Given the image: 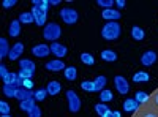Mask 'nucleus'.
<instances>
[{"mask_svg": "<svg viewBox=\"0 0 158 117\" xmlns=\"http://www.w3.org/2000/svg\"><path fill=\"white\" fill-rule=\"evenodd\" d=\"M120 32H122V29H120V24L118 22H106L101 29V36L108 41H114L120 36Z\"/></svg>", "mask_w": 158, "mask_h": 117, "instance_id": "f257e3e1", "label": "nucleus"}, {"mask_svg": "<svg viewBox=\"0 0 158 117\" xmlns=\"http://www.w3.org/2000/svg\"><path fill=\"white\" fill-rule=\"evenodd\" d=\"M60 36H62V29H60L59 24L49 22V24L44 25V29H43V38H44V40L56 43Z\"/></svg>", "mask_w": 158, "mask_h": 117, "instance_id": "f03ea898", "label": "nucleus"}, {"mask_svg": "<svg viewBox=\"0 0 158 117\" xmlns=\"http://www.w3.org/2000/svg\"><path fill=\"white\" fill-rule=\"evenodd\" d=\"M60 18H62V21H63L65 24L73 25V24L77 22L79 15H77V11H76V10L67 6V8H62V10H60Z\"/></svg>", "mask_w": 158, "mask_h": 117, "instance_id": "7ed1b4c3", "label": "nucleus"}, {"mask_svg": "<svg viewBox=\"0 0 158 117\" xmlns=\"http://www.w3.org/2000/svg\"><path fill=\"white\" fill-rule=\"evenodd\" d=\"M65 95H67L70 112H77L79 109H81V100H79V97H77V94L74 92V90H67Z\"/></svg>", "mask_w": 158, "mask_h": 117, "instance_id": "20e7f679", "label": "nucleus"}, {"mask_svg": "<svg viewBox=\"0 0 158 117\" xmlns=\"http://www.w3.org/2000/svg\"><path fill=\"white\" fill-rule=\"evenodd\" d=\"M114 84H115V89H117L118 94L127 95L130 92V84H128V81L125 79L123 76H115L114 77Z\"/></svg>", "mask_w": 158, "mask_h": 117, "instance_id": "39448f33", "label": "nucleus"}, {"mask_svg": "<svg viewBox=\"0 0 158 117\" xmlns=\"http://www.w3.org/2000/svg\"><path fill=\"white\" fill-rule=\"evenodd\" d=\"M32 54L38 59H44L51 54V46H48V44H35L32 48Z\"/></svg>", "mask_w": 158, "mask_h": 117, "instance_id": "423d86ee", "label": "nucleus"}, {"mask_svg": "<svg viewBox=\"0 0 158 117\" xmlns=\"http://www.w3.org/2000/svg\"><path fill=\"white\" fill-rule=\"evenodd\" d=\"M101 16L106 19L108 22H117L118 19L122 18V13L118 10H114V8H109V10H103Z\"/></svg>", "mask_w": 158, "mask_h": 117, "instance_id": "0eeeda50", "label": "nucleus"}, {"mask_svg": "<svg viewBox=\"0 0 158 117\" xmlns=\"http://www.w3.org/2000/svg\"><path fill=\"white\" fill-rule=\"evenodd\" d=\"M32 15H33V19H35V24L36 25H46L48 13H44L43 10H40L38 6H33L32 8Z\"/></svg>", "mask_w": 158, "mask_h": 117, "instance_id": "6e6552de", "label": "nucleus"}, {"mask_svg": "<svg viewBox=\"0 0 158 117\" xmlns=\"http://www.w3.org/2000/svg\"><path fill=\"white\" fill-rule=\"evenodd\" d=\"M51 52L54 54L57 59H63L65 56L68 54V49H67V46H65V44H60V43L56 41V43L51 44Z\"/></svg>", "mask_w": 158, "mask_h": 117, "instance_id": "1a4fd4ad", "label": "nucleus"}, {"mask_svg": "<svg viewBox=\"0 0 158 117\" xmlns=\"http://www.w3.org/2000/svg\"><path fill=\"white\" fill-rule=\"evenodd\" d=\"M44 68L48 71H60V70H65V63L62 62V59H54V60H49L44 63Z\"/></svg>", "mask_w": 158, "mask_h": 117, "instance_id": "9d476101", "label": "nucleus"}, {"mask_svg": "<svg viewBox=\"0 0 158 117\" xmlns=\"http://www.w3.org/2000/svg\"><path fill=\"white\" fill-rule=\"evenodd\" d=\"M155 62H156V52L155 51H146V52L141 56V63L144 67H152Z\"/></svg>", "mask_w": 158, "mask_h": 117, "instance_id": "9b49d317", "label": "nucleus"}, {"mask_svg": "<svg viewBox=\"0 0 158 117\" xmlns=\"http://www.w3.org/2000/svg\"><path fill=\"white\" fill-rule=\"evenodd\" d=\"M30 98H35V92L33 90H29V89H24V87H19L18 92H16V100L21 103V101H25V100H30Z\"/></svg>", "mask_w": 158, "mask_h": 117, "instance_id": "f8f14e48", "label": "nucleus"}, {"mask_svg": "<svg viewBox=\"0 0 158 117\" xmlns=\"http://www.w3.org/2000/svg\"><path fill=\"white\" fill-rule=\"evenodd\" d=\"M24 52V44L22 43H15L11 46V51H10V60H18Z\"/></svg>", "mask_w": 158, "mask_h": 117, "instance_id": "ddd939ff", "label": "nucleus"}, {"mask_svg": "<svg viewBox=\"0 0 158 117\" xmlns=\"http://www.w3.org/2000/svg\"><path fill=\"white\" fill-rule=\"evenodd\" d=\"M139 109V103L135 98H128L123 101V111L125 112H135Z\"/></svg>", "mask_w": 158, "mask_h": 117, "instance_id": "4468645a", "label": "nucleus"}, {"mask_svg": "<svg viewBox=\"0 0 158 117\" xmlns=\"http://www.w3.org/2000/svg\"><path fill=\"white\" fill-rule=\"evenodd\" d=\"M8 33H10V36H11V38L19 36V33H21V22H19V19L11 21L10 27H8Z\"/></svg>", "mask_w": 158, "mask_h": 117, "instance_id": "2eb2a0df", "label": "nucleus"}, {"mask_svg": "<svg viewBox=\"0 0 158 117\" xmlns=\"http://www.w3.org/2000/svg\"><path fill=\"white\" fill-rule=\"evenodd\" d=\"M46 90H48V95L54 97V95L60 94V90H62V84H60L59 81H51V82L46 86Z\"/></svg>", "mask_w": 158, "mask_h": 117, "instance_id": "dca6fc26", "label": "nucleus"}, {"mask_svg": "<svg viewBox=\"0 0 158 117\" xmlns=\"http://www.w3.org/2000/svg\"><path fill=\"white\" fill-rule=\"evenodd\" d=\"M100 57H101V60H104V62H114V60H117V54H115V51H112V49H104V51H101Z\"/></svg>", "mask_w": 158, "mask_h": 117, "instance_id": "f3484780", "label": "nucleus"}, {"mask_svg": "<svg viewBox=\"0 0 158 117\" xmlns=\"http://www.w3.org/2000/svg\"><path fill=\"white\" fill-rule=\"evenodd\" d=\"M131 36H133V40H136V41H142L144 38H146V33H144V30L141 27L133 25V27H131Z\"/></svg>", "mask_w": 158, "mask_h": 117, "instance_id": "a211bd4d", "label": "nucleus"}, {"mask_svg": "<svg viewBox=\"0 0 158 117\" xmlns=\"http://www.w3.org/2000/svg\"><path fill=\"white\" fill-rule=\"evenodd\" d=\"M19 68H21V70H29V71H33V73H35L36 65H35L30 59H22V60H19Z\"/></svg>", "mask_w": 158, "mask_h": 117, "instance_id": "6ab92c4d", "label": "nucleus"}, {"mask_svg": "<svg viewBox=\"0 0 158 117\" xmlns=\"http://www.w3.org/2000/svg\"><path fill=\"white\" fill-rule=\"evenodd\" d=\"M0 49H2V51H0V57H2V59L10 56L11 48L8 46V40H6V38H0Z\"/></svg>", "mask_w": 158, "mask_h": 117, "instance_id": "aec40b11", "label": "nucleus"}, {"mask_svg": "<svg viewBox=\"0 0 158 117\" xmlns=\"http://www.w3.org/2000/svg\"><path fill=\"white\" fill-rule=\"evenodd\" d=\"M133 81L135 82H149L150 81V74L146 71H136L133 74Z\"/></svg>", "mask_w": 158, "mask_h": 117, "instance_id": "412c9836", "label": "nucleus"}, {"mask_svg": "<svg viewBox=\"0 0 158 117\" xmlns=\"http://www.w3.org/2000/svg\"><path fill=\"white\" fill-rule=\"evenodd\" d=\"M63 74H65V79L67 81H74L77 77V70L74 67H67L63 70Z\"/></svg>", "mask_w": 158, "mask_h": 117, "instance_id": "4be33fe9", "label": "nucleus"}, {"mask_svg": "<svg viewBox=\"0 0 158 117\" xmlns=\"http://www.w3.org/2000/svg\"><path fill=\"white\" fill-rule=\"evenodd\" d=\"M32 3H33V6H38L44 13H48L51 8V0H32Z\"/></svg>", "mask_w": 158, "mask_h": 117, "instance_id": "5701e85b", "label": "nucleus"}, {"mask_svg": "<svg viewBox=\"0 0 158 117\" xmlns=\"http://www.w3.org/2000/svg\"><path fill=\"white\" fill-rule=\"evenodd\" d=\"M35 106H36L35 105V98H30V100H25V101H21L19 103V108L22 111H25V112H30Z\"/></svg>", "mask_w": 158, "mask_h": 117, "instance_id": "b1692460", "label": "nucleus"}, {"mask_svg": "<svg viewBox=\"0 0 158 117\" xmlns=\"http://www.w3.org/2000/svg\"><path fill=\"white\" fill-rule=\"evenodd\" d=\"M16 92H18V87L11 86V84H3V95L5 97L16 98Z\"/></svg>", "mask_w": 158, "mask_h": 117, "instance_id": "393cba45", "label": "nucleus"}, {"mask_svg": "<svg viewBox=\"0 0 158 117\" xmlns=\"http://www.w3.org/2000/svg\"><path fill=\"white\" fill-rule=\"evenodd\" d=\"M114 100V94L111 92V89H104L103 92H100V101L106 105L108 101H112Z\"/></svg>", "mask_w": 158, "mask_h": 117, "instance_id": "a878e982", "label": "nucleus"}, {"mask_svg": "<svg viewBox=\"0 0 158 117\" xmlns=\"http://www.w3.org/2000/svg\"><path fill=\"white\" fill-rule=\"evenodd\" d=\"M108 79H106V76H97L95 79H94V84H95V89H97V92L100 90V92H103L104 90V86H106Z\"/></svg>", "mask_w": 158, "mask_h": 117, "instance_id": "bb28decb", "label": "nucleus"}, {"mask_svg": "<svg viewBox=\"0 0 158 117\" xmlns=\"http://www.w3.org/2000/svg\"><path fill=\"white\" fill-rule=\"evenodd\" d=\"M19 22H21V24H32V22H35V19H33V15H32V11H25V13H21V15H19Z\"/></svg>", "mask_w": 158, "mask_h": 117, "instance_id": "cd10ccee", "label": "nucleus"}, {"mask_svg": "<svg viewBox=\"0 0 158 117\" xmlns=\"http://www.w3.org/2000/svg\"><path fill=\"white\" fill-rule=\"evenodd\" d=\"M95 112L100 117H104L109 112V108H108V105H104V103H97V105H95Z\"/></svg>", "mask_w": 158, "mask_h": 117, "instance_id": "c85d7f7f", "label": "nucleus"}, {"mask_svg": "<svg viewBox=\"0 0 158 117\" xmlns=\"http://www.w3.org/2000/svg\"><path fill=\"white\" fill-rule=\"evenodd\" d=\"M81 89L84 90V92H89V94H94V92H97L94 81H82V82H81Z\"/></svg>", "mask_w": 158, "mask_h": 117, "instance_id": "c756f323", "label": "nucleus"}, {"mask_svg": "<svg viewBox=\"0 0 158 117\" xmlns=\"http://www.w3.org/2000/svg\"><path fill=\"white\" fill-rule=\"evenodd\" d=\"M81 60H82V63L89 65V67H92V65L95 63V59H94V56H92V54H89V52H82V54H81Z\"/></svg>", "mask_w": 158, "mask_h": 117, "instance_id": "7c9ffc66", "label": "nucleus"}, {"mask_svg": "<svg viewBox=\"0 0 158 117\" xmlns=\"http://www.w3.org/2000/svg\"><path fill=\"white\" fill-rule=\"evenodd\" d=\"M135 100L139 103V105H142V103L149 101V95L146 92H142V90H139V92H136V95H135Z\"/></svg>", "mask_w": 158, "mask_h": 117, "instance_id": "2f4dec72", "label": "nucleus"}, {"mask_svg": "<svg viewBox=\"0 0 158 117\" xmlns=\"http://www.w3.org/2000/svg\"><path fill=\"white\" fill-rule=\"evenodd\" d=\"M46 97H48V90H46V87H44V89H38V90H35V100H36V101H43Z\"/></svg>", "mask_w": 158, "mask_h": 117, "instance_id": "473e14b6", "label": "nucleus"}, {"mask_svg": "<svg viewBox=\"0 0 158 117\" xmlns=\"http://www.w3.org/2000/svg\"><path fill=\"white\" fill-rule=\"evenodd\" d=\"M97 3H98V6H101V8H104V10H109V8H112L114 6V0H97Z\"/></svg>", "mask_w": 158, "mask_h": 117, "instance_id": "72a5a7b5", "label": "nucleus"}, {"mask_svg": "<svg viewBox=\"0 0 158 117\" xmlns=\"http://www.w3.org/2000/svg\"><path fill=\"white\" fill-rule=\"evenodd\" d=\"M18 76L21 77V79H32V76H33V71H29V70H19Z\"/></svg>", "mask_w": 158, "mask_h": 117, "instance_id": "f704fd0d", "label": "nucleus"}, {"mask_svg": "<svg viewBox=\"0 0 158 117\" xmlns=\"http://www.w3.org/2000/svg\"><path fill=\"white\" fill-rule=\"evenodd\" d=\"M0 112L2 114H10L11 112V108L6 101H0Z\"/></svg>", "mask_w": 158, "mask_h": 117, "instance_id": "c9c22d12", "label": "nucleus"}, {"mask_svg": "<svg viewBox=\"0 0 158 117\" xmlns=\"http://www.w3.org/2000/svg\"><path fill=\"white\" fill-rule=\"evenodd\" d=\"M8 74H10V71L6 70V67L2 63V65H0V77H2V81H5V79H6Z\"/></svg>", "mask_w": 158, "mask_h": 117, "instance_id": "e433bc0d", "label": "nucleus"}, {"mask_svg": "<svg viewBox=\"0 0 158 117\" xmlns=\"http://www.w3.org/2000/svg\"><path fill=\"white\" fill-rule=\"evenodd\" d=\"M29 117H41V109H40L38 106H35V108L29 112Z\"/></svg>", "mask_w": 158, "mask_h": 117, "instance_id": "4c0bfd02", "label": "nucleus"}, {"mask_svg": "<svg viewBox=\"0 0 158 117\" xmlns=\"http://www.w3.org/2000/svg\"><path fill=\"white\" fill-rule=\"evenodd\" d=\"M22 87L32 90V89H33V81H32V79H24V81H22Z\"/></svg>", "mask_w": 158, "mask_h": 117, "instance_id": "58836bf2", "label": "nucleus"}, {"mask_svg": "<svg viewBox=\"0 0 158 117\" xmlns=\"http://www.w3.org/2000/svg\"><path fill=\"white\" fill-rule=\"evenodd\" d=\"M16 3H18L16 0H5V2H3V8H13Z\"/></svg>", "mask_w": 158, "mask_h": 117, "instance_id": "ea45409f", "label": "nucleus"}, {"mask_svg": "<svg viewBox=\"0 0 158 117\" xmlns=\"http://www.w3.org/2000/svg\"><path fill=\"white\" fill-rule=\"evenodd\" d=\"M115 5H117L118 8H125V6H127V2H125V0H117Z\"/></svg>", "mask_w": 158, "mask_h": 117, "instance_id": "a19ab883", "label": "nucleus"}, {"mask_svg": "<svg viewBox=\"0 0 158 117\" xmlns=\"http://www.w3.org/2000/svg\"><path fill=\"white\" fill-rule=\"evenodd\" d=\"M112 117H122V114L118 111H112Z\"/></svg>", "mask_w": 158, "mask_h": 117, "instance_id": "79ce46f5", "label": "nucleus"}, {"mask_svg": "<svg viewBox=\"0 0 158 117\" xmlns=\"http://www.w3.org/2000/svg\"><path fill=\"white\" fill-rule=\"evenodd\" d=\"M59 3H60V0H51V5H54V6L59 5Z\"/></svg>", "mask_w": 158, "mask_h": 117, "instance_id": "37998d69", "label": "nucleus"}, {"mask_svg": "<svg viewBox=\"0 0 158 117\" xmlns=\"http://www.w3.org/2000/svg\"><path fill=\"white\" fill-rule=\"evenodd\" d=\"M144 117H156V114H153V112H147Z\"/></svg>", "mask_w": 158, "mask_h": 117, "instance_id": "c03bdc74", "label": "nucleus"}, {"mask_svg": "<svg viewBox=\"0 0 158 117\" xmlns=\"http://www.w3.org/2000/svg\"><path fill=\"white\" fill-rule=\"evenodd\" d=\"M104 117H112V111H111V109H109V112H108V114H106V115H104Z\"/></svg>", "mask_w": 158, "mask_h": 117, "instance_id": "a18cd8bd", "label": "nucleus"}, {"mask_svg": "<svg viewBox=\"0 0 158 117\" xmlns=\"http://www.w3.org/2000/svg\"><path fill=\"white\" fill-rule=\"evenodd\" d=\"M0 117H11V115H10V114H2Z\"/></svg>", "mask_w": 158, "mask_h": 117, "instance_id": "49530a36", "label": "nucleus"}, {"mask_svg": "<svg viewBox=\"0 0 158 117\" xmlns=\"http://www.w3.org/2000/svg\"><path fill=\"white\" fill-rule=\"evenodd\" d=\"M155 103H156V105H158V94L155 95Z\"/></svg>", "mask_w": 158, "mask_h": 117, "instance_id": "de8ad7c7", "label": "nucleus"}]
</instances>
